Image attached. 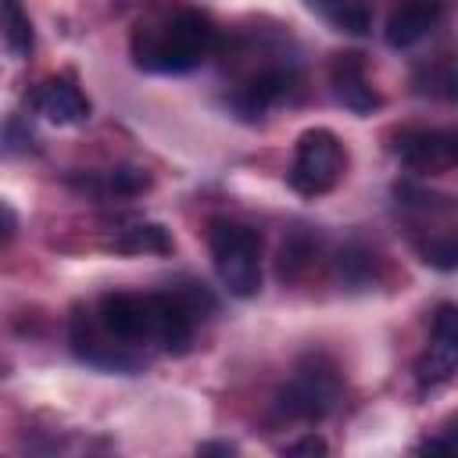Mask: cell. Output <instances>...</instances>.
<instances>
[{"instance_id": "5bb4252c", "label": "cell", "mask_w": 458, "mask_h": 458, "mask_svg": "<svg viewBox=\"0 0 458 458\" xmlns=\"http://www.w3.org/2000/svg\"><path fill=\"white\" fill-rule=\"evenodd\" d=\"M318 18H326L333 29L351 32V36H365L372 29V11L361 0H304Z\"/></svg>"}, {"instance_id": "3957f363", "label": "cell", "mask_w": 458, "mask_h": 458, "mask_svg": "<svg viewBox=\"0 0 458 458\" xmlns=\"http://www.w3.org/2000/svg\"><path fill=\"white\" fill-rule=\"evenodd\" d=\"M208 247L222 286L233 297H254L261 290V236L233 218H215L208 225Z\"/></svg>"}, {"instance_id": "6da1fadb", "label": "cell", "mask_w": 458, "mask_h": 458, "mask_svg": "<svg viewBox=\"0 0 458 458\" xmlns=\"http://www.w3.org/2000/svg\"><path fill=\"white\" fill-rule=\"evenodd\" d=\"M218 32L208 14L182 7L161 18H147L132 29V64L154 75H182L211 57Z\"/></svg>"}, {"instance_id": "d6986e66", "label": "cell", "mask_w": 458, "mask_h": 458, "mask_svg": "<svg viewBox=\"0 0 458 458\" xmlns=\"http://www.w3.org/2000/svg\"><path fill=\"white\" fill-rule=\"evenodd\" d=\"M311 258H315L311 236L293 233V236L283 243V250H279V279H301V272L311 265Z\"/></svg>"}, {"instance_id": "5b68a950", "label": "cell", "mask_w": 458, "mask_h": 458, "mask_svg": "<svg viewBox=\"0 0 458 458\" xmlns=\"http://www.w3.org/2000/svg\"><path fill=\"white\" fill-rule=\"evenodd\" d=\"M394 154L419 175H444L458 165V136L447 129H404L394 140Z\"/></svg>"}, {"instance_id": "8fae6325", "label": "cell", "mask_w": 458, "mask_h": 458, "mask_svg": "<svg viewBox=\"0 0 458 458\" xmlns=\"http://www.w3.org/2000/svg\"><path fill=\"white\" fill-rule=\"evenodd\" d=\"M32 107L54 125H82L89 118V100L75 86V79H68V75L43 79L32 93Z\"/></svg>"}, {"instance_id": "44dd1931", "label": "cell", "mask_w": 458, "mask_h": 458, "mask_svg": "<svg viewBox=\"0 0 458 458\" xmlns=\"http://www.w3.org/2000/svg\"><path fill=\"white\" fill-rule=\"evenodd\" d=\"M422 258H426L429 265H437V268L451 272V268L458 265V247H454V236L447 233V236H440V240H429V243L422 247Z\"/></svg>"}, {"instance_id": "ac0fdd59", "label": "cell", "mask_w": 458, "mask_h": 458, "mask_svg": "<svg viewBox=\"0 0 458 458\" xmlns=\"http://www.w3.org/2000/svg\"><path fill=\"white\" fill-rule=\"evenodd\" d=\"M0 29L14 57H29L32 50V21L21 7V0H0Z\"/></svg>"}, {"instance_id": "9a60e30c", "label": "cell", "mask_w": 458, "mask_h": 458, "mask_svg": "<svg viewBox=\"0 0 458 458\" xmlns=\"http://www.w3.org/2000/svg\"><path fill=\"white\" fill-rule=\"evenodd\" d=\"M79 186L89 190L93 197H136L150 190V175L143 168H111V172L79 179Z\"/></svg>"}, {"instance_id": "9c48e42d", "label": "cell", "mask_w": 458, "mask_h": 458, "mask_svg": "<svg viewBox=\"0 0 458 458\" xmlns=\"http://www.w3.org/2000/svg\"><path fill=\"white\" fill-rule=\"evenodd\" d=\"M154 301V318H150V344L168 351V354H182L193 340V322L197 315L186 308V301L172 290V293H150Z\"/></svg>"}, {"instance_id": "ba28073f", "label": "cell", "mask_w": 458, "mask_h": 458, "mask_svg": "<svg viewBox=\"0 0 458 458\" xmlns=\"http://www.w3.org/2000/svg\"><path fill=\"white\" fill-rule=\"evenodd\" d=\"M97 318L125 347L150 344L154 301H150V293H104L100 304H97Z\"/></svg>"}, {"instance_id": "d4e9b609", "label": "cell", "mask_w": 458, "mask_h": 458, "mask_svg": "<svg viewBox=\"0 0 458 458\" xmlns=\"http://www.w3.org/2000/svg\"><path fill=\"white\" fill-rule=\"evenodd\" d=\"M11 229H14V215L0 204V240H4V236H11Z\"/></svg>"}, {"instance_id": "2e32d148", "label": "cell", "mask_w": 458, "mask_h": 458, "mask_svg": "<svg viewBox=\"0 0 458 458\" xmlns=\"http://www.w3.org/2000/svg\"><path fill=\"white\" fill-rule=\"evenodd\" d=\"M111 247L118 254H172L175 243H172V236H168L165 225H157V222H136V225L122 229L111 240Z\"/></svg>"}, {"instance_id": "8992f818", "label": "cell", "mask_w": 458, "mask_h": 458, "mask_svg": "<svg viewBox=\"0 0 458 458\" xmlns=\"http://www.w3.org/2000/svg\"><path fill=\"white\" fill-rule=\"evenodd\" d=\"M72 351L93 365V369H104V372H136L140 361L129 354V347L122 340H114L97 315L89 311H75L72 318Z\"/></svg>"}, {"instance_id": "4fadbf2b", "label": "cell", "mask_w": 458, "mask_h": 458, "mask_svg": "<svg viewBox=\"0 0 458 458\" xmlns=\"http://www.w3.org/2000/svg\"><path fill=\"white\" fill-rule=\"evenodd\" d=\"M293 89V72L290 68H268L254 79H247L243 86H236V93L229 97V104L236 107L240 118H261L265 111H272L276 104H283Z\"/></svg>"}, {"instance_id": "603a6c76", "label": "cell", "mask_w": 458, "mask_h": 458, "mask_svg": "<svg viewBox=\"0 0 458 458\" xmlns=\"http://www.w3.org/2000/svg\"><path fill=\"white\" fill-rule=\"evenodd\" d=\"M197 454H236V444H229V440H208V444L197 447Z\"/></svg>"}, {"instance_id": "7402d4cb", "label": "cell", "mask_w": 458, "mask_h": 458, "mask_svg": "<svg viewBox=\"0 0 458 458\" xmlns=\"http://www.w3.org/2000/svg\"><path fill=\"white\" fill-rule=\"evenodd\" d=\"M329 447H326V440L322 437H315V433H304L301 440H293V444H286L283 447V454H326Z\"/></svg>"}, {"instance_id": "277c9868", "label": "cell", "mask_w": 458, "mask_h": 458, "mask_svg": "<svg viewBox=\"0 0 458 458\" xmlns=\"http://www.w3.org/2000/svg\"><path fill=\"white\" fill-rule=\"evenodd\" d=\"M344 168H347V150H344L340 136L333 129L318 125V129H308L297 136L286 182L301 197H326L344 179Z\"/></svg>"}, {"instance_id": "e0dca14e", "label": "cell", "mask_w": 458, "mask_h": 458, "mask_svg": "<svg viewBox=\"0 0 458 458\" xmlns=\"http://www.w3.org/2000/svg\"><path fill=\"white\" fill-rule=\"evenodd\" d=\"M411 86H415L419 97L454 100V93H458V75H454L451 57H440V61H433V64H422V68L411 75Z\"/></svg>"}, {"instance_id": "30bf717a", "label": "cell", "mask_w": 458, "mask_h": 458, "mask_svg": "<svg viewBox=\"0 0 458 458\" xmlns=\"http://www.w3.org/2000/svg\"><path fill=\"white\" fill-rule=\"evenodd\" d=\"M444 11H447V0H401L394 7V14L386 18L383 36L394 50H408V47L422 43L440 25Z\"/></svg>"}, {"instance_id": "52a82bcc", "label": "cell", "mask_w": 458, "mask_h": 458, "mask_svg": "<svg viewBox=\"0 0 458 458\" xmlns=\"http://www.w3.org/2000/svg\"><path fill=\"white\" fill-rule=\"evenodd\" d=\"M454 365H458V311L454 304H440L433 315V329H429V351L419 358L415 379L422 390H437L451 383Z\"/></svg>"}, {"instance_id": "7c38bea8", "label": "cell", "mask_w": 458, "mask_h": 458, "mask_svg": "<svg viewBox=\"0 0 458 458\" xmlns=\"http://www.w3.org/2000/svg\"><path fill=\"white\" fill-rule=\"evenodd\" d=\"M329 82H333V93L336 100L354 111V114H372L379 107V93L372 89L369 82V72H365V61L361 54L347 50V54H336L333 57V68H329Z\"/></svg>"}, {"instance_id": "ffe728a7", "label": "cell", "mask_w": 458, "mask_h": 458, "mask_svg": "<svg viewBox=\"0 0 458 458\" xmlns=\"http://www.w3.org/2000/svg\"><path fill=\"white\" fill-rule=\"evenodd\" d=\"M340 276H344L347 283L365 286V283L372 279V254H365V250H358V247H347V250L340 254Z\"/></svg>"}, {"instance_id": "cb8c5ba5", "label": "cell", "mask_w": 458, "mask_h": 458, "mask_svg": "<svg viewBox=\"0 0 458 458\" xmlns=\"http://www.w3.org/2000/svg\"><path fill=\"white\" fill-rule=\"evenodd\" d=\"M444 447H451V440H444V437H429V440L419 444V451H429V454L433 451H444Z\"/></svg>"}, {"instance_id": "7a4b0ae2", "label": "cell", "mask_w": 458, "mask_h": 458, "mask_svg": "<svg viewBox=\"0 0 458 458\" xmlns=\"http://www.w3.org/2000/svg\"><path fill=\"white\" fill-rule=\"evenodd\" d=\"M340 397H344V376L336 361L322 351H311L293 365V376L279 390L276 408L293 422H318L340 404Z\"/></svg>"}]
</instances>
